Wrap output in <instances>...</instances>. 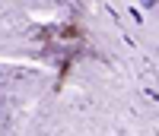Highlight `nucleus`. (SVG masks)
<instances>
[{"mask_svg": "<svg viewBox=\"0 0 159 136\" xmlns=\"http://www.w3.org/2000/svg\"><path fill=\"white\" fill-rule=\"evenodd\" d=\"M140 3H143V6H156V0H140Z\"/></svg>", "mask_w": 159, "mask_h": 136, "instance_id": "obj_1", "label": "nucleus"}]
</instances>
